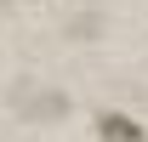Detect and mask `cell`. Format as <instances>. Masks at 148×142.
Returning <instances> with one entry per match:
<instances>
[{"label": "cell", "instance_id": "1", "mask_svg": "<svg viewBox=\"0 0 148 142\" xmlns=\"http://www.w3.org/2000/svg\"><path fill=\"white\" fill-rule=\"evenodd\" d=\"M97 131H103V142H148V131L137 119H131V114H103V119H97Z\"/></svg>", "mask_w": 148, "mask_h": 142}]
</instances>
